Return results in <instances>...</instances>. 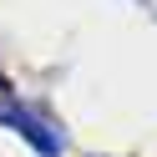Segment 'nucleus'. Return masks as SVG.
Listing matches in <instances>:
<instances>
[{"label":"nucleus","instance_id":"nucleus-1","mask_svg":"<svg viewBox=\"0 0 157 157\" xmlns=\"http://www.w3.org/2000/svg\"><path fill=\"white\" fill-rule=\"evenodd\" d=\"M0 122L10 127V132H21L41 157H61V137H56L51 127H46L41 117L31 112V106H21V101H0Z\"/></svg>","mask_w":157,"mask_h":157},{"label":"nucleus","instance_id":"nucleus-2","mask_svg":"<svg viewBox=\"0 0 157 157\" xmlns=\"http://www.w3.org/2000/svg\"><path fill=\"white\" fill-rule=\"evenodd\" d=\"M5 86H10V81H5V76H0V91H5Z\"/></svg>","mask_w":157,"mask_h":157}]
</instances>
